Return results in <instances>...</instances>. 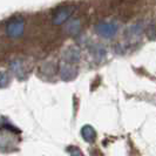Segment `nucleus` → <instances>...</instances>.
Here are the masks:
<instances>
[{
  "label": "nucleus",
  "instance_id": "obj_1",
  "mask_svg": "<svg viewBox=\"0 0 156 156\" xmlns=\"http://www.w3.org/2000/svg\"><path fill=\"white\" fill-rule=\"evenodd\" d=\"M23 25L21 20H14V21H11L7 27L8 34L12 35V37H18L23 33Z\"/></svg>",
  "mask_w": 156,
  "mask_h": 156
},
{
  "label": "nucleus",
  "instance_id": "obj_2",
  "mask_svg": "<svg viewBox=\"0 0 156 156\" xmlns=\"http://www.w3.org/2000/svg\"><path fill=\"white\" fill-rule=\"evenodd\" d=\"M116 32V26L114 23H102L99 26V33L105 35V37H112Z\"/></svg>",
  "mask_w": 156,
  "mask_h": 156
},
{
  "label": "nucleus",
  "instance_id": "obj_3",
  "mask_svg": "<svg viewBox=\"0 0 156 156\" xmlns=\"http://www.w3.org/2000/svg\"><path fill=\"white\" fill-rule=\"evenodd\" d=\"M82 136H83L88 142H92V141L94 140V137H95V133H94V130L90 127H85V128L82 129Z\"/></svg>",
  "mask_w": 156,
  "mask_h": 156
},
{
  "label": "nucleus",
  "instance_id": "obj_4",
  "mask_svg": "<svg viewBox=\"0 0 156 156\" xmlns=\"http://www.w3.org/2000/svg\"><path fill=\"white\" fill-rule=\"evenodd\" d=\"M70 14V11H66V8L65 9H59L58 11V13H56V16H55V23H60L62 20H65L67 16Z\"/></svg>",
  "mask_w": 156,
  "mask_h": 156
}]
</instances>
